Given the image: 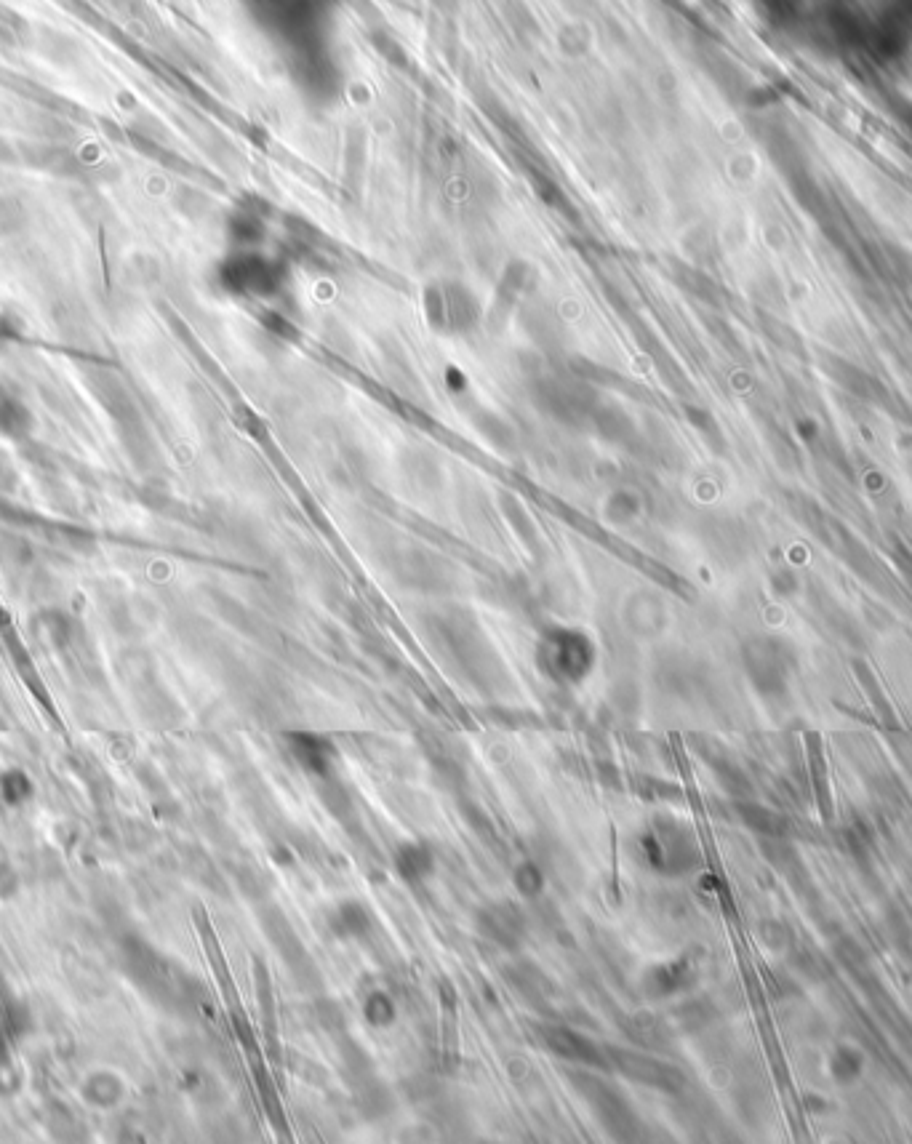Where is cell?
Listing matches in <instances>:
<instances>
[{
  "label": "cell",
  "mask_w": 912,
  "mask_h": 1144,
  "mask_svg": "<svg viewBox=\"0 0 912 1144\" xmlns=\"http://www.w3.org/2000/svg\"><path fill=\"white\" fill-rule=\"evenodd\" d=\"M398 867L408 880L424 878V875L432 870L430 851L422 846H414V843H408V846H403V851L398 854Z\"/></svg>",
  "instance_id": "6da1fadb"
},
{
  "label": "cell",
  "mask_w": 912,
  "mask_h": 1144,
  "mask_svg": "<svg viewBox=\"0 0 912 1144\" xmlns=\"http://www.w3.org/2000/svg\"><path fill=\"white\" fill-rule=\"evenodd\" d=\"M494 918H496V920H504V912L496 910V912H494ZM499 939H507V923H502V931H499Z\"/></svg>",
  "instance_id": "7a4b0ae2"
}]
</instances>
